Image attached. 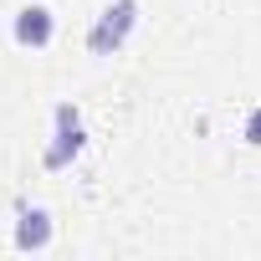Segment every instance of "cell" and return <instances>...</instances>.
I'll return each instance as SVG.
<instances>
[{"instance_id": "6da1fadb", "label": "cell", "mask_w": 261, "mask_h": 261, "mask_svg": "<svg viewBox=\"0 0 261 261\" xmlns=\"http://www.w3.org/2000/svg\"><path fill=\"white\" fill-rule=\"evenodd\" d=\"M134 31H139V0H113V6H102V16L87 26V51L92 57H118Z\"/></svg>"}, {"instance_id": "7a4b0ae2", "label": "cell", "mask_w": 261, "mask_h": 261, "mask_svg": "<svg viewBox=\"0 0 261 261\" xmlns=\"http://www.w3.org/2000/svg\"><path fill=\"white\" fill-rule=\"evenodd\" d=\"M51 36H57V16H51V6L31 0V6L16 11V21H11V41H16L21 51H46Z\"/></svg>"}, {"instance_id": "3957f363", "label": "cell", "mask_w": 261, "mask_h": 261, "mask_svg": "<svg viewBox=\"0 0 261 261\" xmlns=\"http://www.w3.org/2000/svg\"><path fill=\"white\" fill-rule=\"evenodd\" d=\"M87 149V128L82 118H51V144L41 149V164L46 169H72Z\"/></svg>"}, {"instance_id": "277c9868", "label": "cell", "mask_w": 261, "mask_h": 261, "mask_svg": "<svg viewBox=\"0 0 261 261\" xmlns=\"http://www.w3.org/2000/svg\"><path fill=\"white\" fill-rule=\"evenodd\" d=\"M57 236V220L46 205H16V251H46Z\"/></svg>"}, {"instance_id": "5b68a950", "label": "cell", "mask_w": 261, "mask_h": 261, "mask_svg": "<svg viewBox=\"0 0 261 261\" xmlns=\"http://www.w3.org/2000/svg\"><path fill=\"white\" fill-rule=\"evenodd\" d=\"M241 139H246L251 149H261V102L246 113V123H241Z\"/></svg>"}]
</instances>
